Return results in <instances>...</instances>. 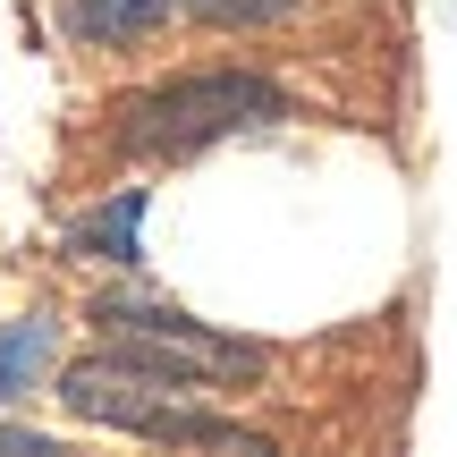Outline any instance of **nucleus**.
Here are the masks:
<instances>
[{
    "label": "nucleus",
    "instance_id": "nucleus-1",
    "mask_svg": "<svg viewBox=\"0 0 457 457\" xmlns=\"http://www.w3.org/2000/svg\"><path fill=\"white\" fill-rule=\"evenodd\" d=\"M51 398H60L77 424L128 432V441H170V449H262L254 424L195 407V390H187V381H162V373H145V364L111 356V347L77 356V364L60 373V390H51Z\"/></svg>",
    "mask_w": 457,
    "mask_h": 457
},
{
    "label": "nucleus",
    "instance_id": "nucleus-2",
    "mask_svg": "<svg viewBox=\"0 0 457 457\" xmlns=\"http://www.w3.org/2000/svg\"><path fill=\"white\" fill-rule=\"evenodd\" d=\"M296 102L279 94L271 77L254 68H195V77H170V85H145V94L119 102V145L128 153H204L220 136H245V128H279Z\"/></svg>",
    "mask_w": 457,
    "mask_h": 457
},
{
    "label": "nucleus",
    "instance_id": "nucleus-3",
    "mask_svg": "<svg viewBox=\"0 0 457 457\" xmlns=\"http://www.w3.org/2000/svg\"><path fill=\"white\" fill-rule=\"evenodd\" d=\"M94 330H102L111 356L145 364V373H162V381H187V390H237V381H254L262 364H271V347L228 339V330L195 322L187 305H170V296H136V288L102 296Z\"/></svg>",
    "mask_w": 457,
    "mask_h": 457
},
{
    "label": "nucleus",
    "instance_id": "nucleus-4",
    "mask_svg": "<svg viewBox=\"0 0 457 457\" xmlns=\"http://www.w3.org/2000/svg\"><path fill=\"white\" fill-rule=\"evenodd\" d=\"M145 187H119V195H102L94 212H77L68 220V254H85V262H145Z\"/></svg>",
    "mask_w": 457,
    "mask_h": 457
},
{
    "label": "nucleus",
    "instance_id": "nucleus-5",
    "mask_svg": "<svg viewBox=\"0 0 457 457\" xmlns=\"http://www.w3.org/2000/svg\"><path fill=\"white\" fill-rule=\"evenodd\" d=\"M51 356H60V313H17V322L0 330V407L43 390Z\"/></svg>",
    "mask_w": 457,
    "mask_h": 457
},
{
    "label": "nucleus",
    "instance_id": "nucleus-6",
    "mask_svg": "<svg viewBox=\"0 0 457 457\" xmlns=\"http://www.w3.org/2000/svg\"><path fill=\"white\" fill-rule=\"evenodd\" d=\"M170 17H179V0H68V34L94 43V51L145 43V34H162Z\"/></svg>",
    "mask_w": 457,
    "mask_h": 457
},
{
    "label": "nucleus",
    "instance_id": "nucleus-7",
    "mask_svg": "<svg viewBox=\"0 0 457 457\" xmlns=\"http://www.w3.org/2000/svg\"><path fill=\"white\" fill-rule=\"evenodd\" d=\"M195 26H228V34H245V26H279V17H296L305 0H179Z\"/></svg>",
    "mask_w": 457,
    "mask_h": 457
}]
</instances>
